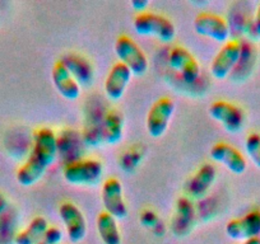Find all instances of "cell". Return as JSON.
I'll use <instances>...</instances> for the list:
<instances>
[{
	"label": "cell",
	"instance_id": "d4e9b609",
	"mask_svg": "<svg viewBox=\"0 0 260 244\" xmlns=\"http://www.w3.org/2000/svg\"><path fill=\"white\" fill-rule=\"evenodd\" d=\"M130 6H132V8H133L134 11H138L142 13V12L149 6V2L148 0H132Z\"/></svg>",
	"mask_w": 260,
	"mask_h": 244
},
{
	"label": "cell",
	"instance_id": "52a82bcc",
	"mask_svg": "<svg viewBox=\"0 0 260 244\" xmlns=\"http://www.w3.org/2000/svg\"><path fill=\"white\" fill-rule=\"evenodd\" d=\"M194 29L201 36L208 37L217 42L229 41L230 27L226 19L218 14L202 12L194 19Z\"/></svg>",
	"mask_w": 260,
	"mask_h": 244
},
{
	"label": "cell",
	"instance_id": "f1b7e54d",
	"mask_svg": "<svg viewBox=\"0 0 260 244\" xmlns=\"http://www.w3.org/2000/svg\"><path fill=\"white\" fill-rule=\"evenodd\" d=\"M39 244H46V243H45V241L44 240H41V241H40V243Z\"/></svg>",
	"mask_w": 260,
	"mask_h": 244
},
{
	"label": "cell",
	"instance_id": "603a6c76",
	"mask_svg": "<svg viewBox=\"0 0 260 244\" xmlns=\"http://www.w3.org/2000/svg\"><path fill=\"white\" fill-rule=\"evenodd\" d=\"M62 238V231L56 226H49L42 240L46 244H59Z\"/></svg>",
	"mask_w": 260,
	"mask_h": 244
},
{
	"label": "cell",
	"instance_id": "9a60e30c",
	"mask_svg": "<svg viewBox=\"0 0 260 244\" xmlns=\"http://www.w3.org/2000/svg\"><path fill=\"white\" fill-rule=\"evenodd\" d=\"M132 71L122 63L117 61L110 69L105 80V93L112 101H117L124 96L126 87L132 79Z\"/></svg>",
	"mask_w": 260,
	"mask_h": 244
},
{
	"label": "cell",
	"instance_id": "2e32d148",
	"mask_svg": "<svg viewBox=\"0 0 260 244\" xmlns=\"http://www.w3.org/2000/svg\"><path fill=\"white\" fill-rule=\"evenodd\" d=\"M216 174V168L212 164H203L198 171L195 172L194 176H191V178L186 182V185H185L186 195L192 198L203 197L213 185Z\"/></svg>",
	"mask_w": 260,
	"mask_h": 244
},
{
	"label": "cell",
	"instance_id": "44dd1931",
	"mask_svg": "<svg viewBox=\"0 0 260 244\" xmlns=\"http://www.w3.org/2000/svg\"><path fill=\"white\" fill-rule=\"evenodd\" d=\"M122 117L116 111L111 109L106 113L104 118V126H102V140L104 143L115 145L119 143L122 138Z\"/></svg>",
	"mask_w": 260,
	"mask_h": 244
},
{
	"label": "cell",
	"instance_id": "7a4b0ae2",
	"mask_svg": "<svg viewBox=\"0 0 260 244\" xmlns=\"http://www.w3.org/2000/svg\"><path fill=\"white\" fill-rule=\"evenodd\" d=\"M104 174V166L97 159H79L64 167L62 177L69 185L94 186Z\"/></svg>",
	"mask_w": 260,
	"mask_h": 244
},
{
	"label": "cell",
	"instance_id": "cb8c5ba5",
	"mask_svg": "<svg viewBox=\"0 0 260 244\" xmlns=\"http://www.w3.org/2000/svg\"><path fill=\"white\" fill-rule=\"evenodd\" d=\"M141 220L144 226L152 229V230H154L157 226H159V224H162L161 221H159L158 216H157L153 211H146V213H143Z\"/></svg>",
	"mask_w": 260,
	"mask_h": 244
},
{
	"label": "cell",
	"instance_id": "6da1fadb",
	"mask_svg": "<svg viewBox=\"0 0 260 244\" xmlns=\"http://www.w3.org/2000/svg\"><path fill=\"white\" fill-rule=\"evenodd\" d=\"M57 155V138L49 128L35 131L31 153L18 168L16 178L23 187H29L42 178Z\"/></svg>",
	"mask_w": 260,
	"mask_h": 244
},
{
	"label": "cell",
	"instance_id": "7c38bea8",
	"mask_svg": "<svg viewBox=\"0 0 260 244\" xmlns=\"http://www.w3.org/2000/svg\"><path fill=\"white\" fill-rule=\"evenodd\" d=\"M226 234L235 240L257 238L260 234V211L254 210L226 224Z\"/></svg>",
	"mask_w": 260,
	"mask_h": 244
},
{
	"label": "cell",
	"instance_id": "5bb4252c",
	"mask_svg": "<svg viewBox=\"0 0 260 244\" xmlns=\"http://www.w3.org/2000/svg\"><path fill=\"white\" fill-rule=\"evenodd\" d=\"M211 158L223 164L234 174H242L246 171V160L235 146L227 143H217L211 149Z\"/></svg>",
	"mask_w": 260,
	"mask_h": 244
},
{
	"label": "cell",
	"instance_id": "7402d4cb",
	"mask_svg": "<svg viewBox=\"0 0 260 244\" xmlns=\"http://www.w3.org/2000/svg\"><path fill=\"white\" fill-rule=\"evenodd\" d=\"M245 149L252 163L260 169V134L252 133L245 140Z\"/></svg>",
	"mask_w": 260,
	"mask_h": 244
},
{
	"label": "cell",
	"instance_id": "4fadbf2b",
	"mask_svg": "<svg viewBox=\"0 0 260 244\" xmlns=\"http://www.w3.org/2000/svg\"><path fill=\"white\" fill-rule=\"evenodd\" d=\"M51 79L55 89L65 99L74 101V99L81 96V86L73 78V75L69 73V70L62 64L61 60H57L54 66H52Z\"/></svg>",
	"mask_w": 260,
	"mask_h": 244
},
{
	"label": "cell",
	"instance_id": "9c48e42d",
	"mask_svg": "<svg viewBox=\"0 0 260 244\" xmlns=\"http://www.w3.org/2000/svg\"><path fill=\"white\" fill-rule=\"evenodd\" d=\"M102 205L106 213L115 219H124L127 215L126 204L122 196L121 182L117 178H107L104 182L101 190Z\"/></svg>",
	"mask_w": 260,
	"mask_h": 244
},
{
	"label": "cell",
	"instance_id": "ac0fdd59",
	"mask_svg": "<svg viewBox=\"0 0 260 244\" xmlns=\"http://www.w3.org/2000/svg\"><path fill=\"white\" fill-rule=\"evenodd\" d=\"M194 221V208L187 197H180L176 204V215L174 218L172 230L176 235H186Z\"/></svg>",
	"mask_w": 260,
	"mask_h": 244
},
{
	"label": "cell",
	"instance_id": "277c9868",
	"mask_svg": "<svg viewBox=\"0 0 260 244\" xmlns=\"http://www.w3.org/2000/svg\"><path fill=\"white\" fill-rule=\"evenodd\" d=\"M115 54L120 63L126 65L134 75H143L148 70V59L143 50L127 36H120L115 42Z\"/></svg>",
	"mask_w": 260,
	"mask_h": 244
},
{
	"label": "cell",
	"instance_id": "30bf717a",
	"mask_svg": "<svg viewBox=\"0 0 260 244\" xmlns=\"http://www.w3.org/2000/svg\"><path fill=\"white\" fill-rule=\"evenodd\" d=\"M169 64L186 83L195 82L201 74V65L198 60L195 59L189 50L182 46H175L170 51Z\"/></svg>",
	"mask_w": 260,
	"mask_h": 244
},
{
	"label": "cell",
	"instance_id": "484cf974",
	"mask_svg": "<svg viewBox=\"0 0 260 244\" xmlns=\"http://www.w3.org/2000/svg\"><path fill=\"white\" fill-rule=\"evenodd\" d=\"M254 27H255V31H256V33L260 36V4L256 9V14H255Z\"/></svg>",
	"mask_w": 260,
	"mask_h": 244
},
{
	"label": "cell",
	"instance_id": "4316f807",
	"mask_svg": "<svg viewBox=\"0 0 260 244\" xmlns=\"http://www.w3.org/2000/svg\"><path fill=\"white\" fill-rule=\"evenodd\" d=\"M7 208V201L4 198V196L0 195V214H3V211L6 210Z\"/></svg>",
	"mask_w": 260,
	"mask_h": 244
},
{
	"label": "cell",
	"instance_id": "3957f363",
	"mask_svg": "<svg viewBox=\"0 0 260 244\" xmlns=\"http://www.w3.org/2000/svg\"><path fill=\"white\" fill-rule=\"evenodd\" d=\"M133 27L137 33L154 36L162 42H171L176 34L174 23L167 17L153 12H142L134 18Z\"/></svg>",
	"mask_w": 260,
	"mask_h": 244
},
{
	"label": "cell",
	"instance_id": "ba28073f",
	"mask_svg": "<svg viewBox=\"0 0 260 244\" xmlns=\"http://www.w3.org/2000/svg\"><path fill=\"white\" fill-rule=\"evenodd\" d=\"M209 114L230 134H237L244 126V112L227 101H216L209 107Z\"/></svg>",
	"mask_w": 260,
	"mask_h": 244
},
{
	"label": "cell",
	"instance_id": "e0dca14e",
	"mask_svg": "<svg viewBox=\"0 0 260 244\" xmlns=\"http://www.w3.org/2000/svg\"><path fill=\"white\" fill-rule=\"evenodd\" d=\"M61 61L79 86H91L93 82V68L88 60L81 55L68 54L62 57Z\"/></svg>",
	"mask_w": 260,
	"mask_h": 244
},
{
	"label": "cell",
	"instance_id": "d6986e66",
	"mask_svg": "<svg viewBox=\"0 0 260 244\" xmlns=\"http://www.w3.org/2000/svg\"><path fill=\"white\" fill-rule=\"evenodd\" d=\"M49 224L44 216H35L23 230L14 236V244H39L44 239Z\"/></svg>",
	"mask_w": 260,
	"mask_h": 244
},
{
	"label": "cell",
	"instance_id": "8992f818",
	"mask_svg": "<svg viewBox=\"0 0 260 244\" xmlns=\"http://www.w3.org/2000/svg\"><path fill=\"white\" fill-rule=\"evenodd\" d=\"M242 54V45L237 39L227 41L211 64V73L216 79H224L239 64Z\"/></svg>",
	"mask_w": 260,
	"mask_h": 244
},
{
	"label": "cell",
	"instance_id": "8fae6325",
	"mask_svg": "<svg viewBox=\"0 0 260 244\" xmlns=\"http://www.w3.org/2000/svg\"><path fill=\"white\" fill-rule=\"evenodd\" d=\"M59 215L64 223L69 240L78 243L86 236L87 223L78 206L73 202H62L59 208Z\"/></svg>",
	"mask_w": 260,
	"mask_h": 244
},
{
	"label": "cell",
	"instance_id": "5b68a950",
	"mask_svg": "<svg viewBox=\"0 0 260 244\" xmlns=\"http://www.w3.org/2000/svg\"><path fill=\"white\" fill-rule=\"evenodd\" d=\"M175 112V102L171 98H159L152 104L147 114V131L152 138H159L166 133Z\"/></svg>",
	"mask_w": 260,
	"mask_h": 244
},
{
	"label": "cell",
	"instance_id": "ffe728a7",
	"mask_svg": "<svg viewBox=\"0 0 260 244\" xmlns=\"http://www.w3.org/2000/svg\"><path fill=\"white\" fill-rule=\"evenodd\" d=\"M96 225L100 238L104 244H121V234L114 216L106 211H102L97 215Z\"/></svg>",
	"mask_w": 260,
	"mask_h": 244
},
{
	"label": "cell",
	"instance_id": "83f0119b",
	"mask_svg": "<svg viewBox=\"0 0 260 244\" xmlns=\"http://www.w3.org/2000/svg\"><path fill=\"white\" fill-rule=\"evenodd\" d=\"M242 244H260V238H252V239H247V240H244Z\"/></svg>",
	"mask_w": 260,
	"mask_h": 244
}]
</instances>
